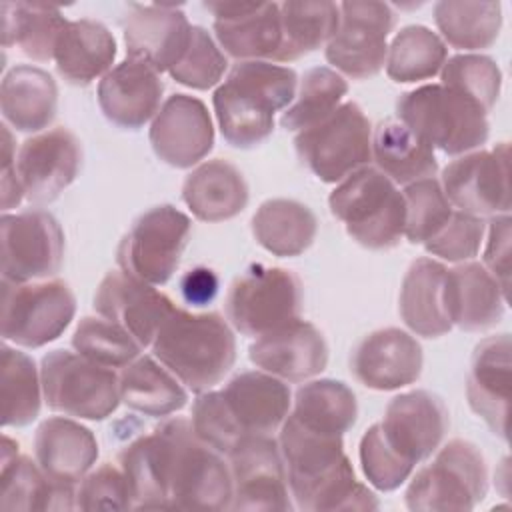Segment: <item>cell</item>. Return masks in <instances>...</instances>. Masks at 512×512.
Here are the masks:
<instances>
[{
  "mask_svg": "<svg viewBox=\"0 0 512 512\" xmlns=\"http://www.w3.org/2000/svg\"><path fill=\"white\" fill-rule=\"evenodd\" d=\"M280 454L294 506L304 512L374 510L378 500L356 480L344 452L342 436L322 434L286 416L280 438Z\"/></svg>",
  "mask_w": 512,
  "mask_h": 512,
  "instance_id": "1",
  "label": "cell"
},
{
  "mask_svg": "<svg viewBox=\"0 0 512 512\" xmlns=\"http://www.w3.org/2000/svg\"><path fill=\"white\" fill-rule=\"evenodd\" d=\"M152 436L168 510H230V468L196 436L190 420H166Z\"/></svg>",
  "mask_w": 512,
  "mask_h": 512,
  "instance_id": "2",
  "label": "cell"
},
{
  "mask_svg": "<svg viewBox=\"0 0 512 512\" xmlns=\"http://www.w3.org/2000/svg\"><path fill=\"white\" fill-rule=\"evenodd\" d=\"M298 74L266 60H242L232 66L212 96L222 138L234 148H254L274 130V114L296 96Z\"/></svg>",
  "mask_w": 512,
  "mask_h": 512,
  "instance_id": "3",
  "label": "cell"
},
{
  "mask_svg": "<svg viewBox=\"0 0 512 512\" xmlns=\"http://www.w3.org/2000/svg\"><path fill=\"white\" fill-rule=\"evenodd\" d=\"M152 352L188 390L200 394L234 366L236 338L220 314L176 308L160 326Z\"/></svg>",
  "mask_w": 512,
  "mask_h": 512,
  "instance_id": "4",
  "label": "cell"
},
{
  "mask_svg": "<svg viewBox=\"0 0 512 512\" xmlns=\"http://www.w3.org/2000/svg\"><path fill=\"white\" fill-rule=\"evenodd\" d=\"M328 206L348 236L368 250L394 248L404 236V196L378 168L364 166L348 174L330 192Z\"/></svg>",
  "mask_w": 512,
  "mask_h": 512,
  "instance_id": "5",
  "label": "cell"
},
{
  "mask_svg": "<svg viewBox=\"0 0 512 512\" xmlns=\"http://www.w3.org/2000/svg\"><path fill=\"white\" fill-rule=\"evenodd\" d=\"M398 120L432 148L456 156L480 148L490 134L486 112L444 84H424L396 102Z\"/></svg>",
  "mask_w": 512,
  "mask_h": 512,
  "instance_id": "6",
  "label": "cell"
},
{
  "mask_svg": "<svg viewBox=\"0 0 512 512\" xmlns=\"http://www.w3.org/2000/svg\"><path fill=\"white\" fill-rule=\"evenodd\" d=\"M488 492V466L480 448L468 440L446 442L434 460L420 468L406 488L404 500L412 512H468Z\"/></svg>",
  "mask_w": 512,
  "mask_h": 512,
  "instance_id": "7",
  "label": "cell"
},
{
  "mask_svg": "<svg viewBox=\"0 0 512 512\" xmlns=\"http://www.w3.org/2000/svg\"><path fill=\"white\" fill-rule=\"evenodd\" d=\"M40 378L48 408L66 416L104 420L120 404L116 372L78 352L52 350L44 354Z\"/></svg>",
  "mask_w": 512,
  "mask_h": 512,
  "instance_id": "8",
  "label": "cell"
},
{
  "mask_svg": "<svg viewBox=\"0 0 512 512\" xmlns=\"http://www.w3.org/2000/svg\"><path fill=\"white\" fill-rule=\"evenodd\" d=\"M294 146L318 180L342 182L372 160V126L356 102H344L324 120L300 130Z\"/></svg>",
  "mask_w": 512,
  "mask_h": 512,
  "instance_id": "9",
  "label": "cell"
},
{
  "mask_svg": "<svg viewBox=\"0 0 512 512\" xmlns=\"http://www.w3.org/2000/svg\"><path fill=\"white\" fill-rule=\"evenodd\" d=\"M302 284L292 270L252 264L230 286L226 316L244 336H262L300 318Z\"/></svg>",
  "mask_w": 512,
  "mask_h": 512,
  "instance_id": "10",
  "label": "cell"
},
{
  "mask_svg": "<svg viewBox=\"0 0 512 512\" xmlns=\"http://www.w3.org/2000/svg\"><path fill=\"white\" fill-rule=\"evenodd\" d=\"M76 314V298L64 280H2V338L40 348L64 334Z\"/></svg>",
  "mask_w": 512,
  "mask_h": 512,
  "instance_id": "11",
  "label": "cell"
},
{
  "mask_svg": "<svg viewBox=\"0 0 512 512\" xmlns=\"http://www.w3.org/2000/svg\"><path fill=\"white\" fill-rule=\"evenodd\" d=\"M192 222L170 204H160L140 214L116 250L122 272L152 284H166L176 272L188 246Z\"/></svg>",
  "mask_w": 512,
  "mask_h": 512,
  "instance_id": "12",
  "label": "cell"
},
{
  "mask_svg": "<svg viewBox=\"0 0 512 512\" xmlns=\"http://www.w3.org/2000/svg\"><path fill=\"white\" fill-rule=\"evenodd\" d=\"M338 8L340 24L326 44V60L354 80L376 76L386 64V38L396 22L392 6L376 0H346Z\"/></svg>",
  "mask_w": 512,
  "mask_h": 512,
  "instance_id": "13",
  "label": "cell"
},
{
  "mask_svg": "<svg viewBox=\"0 0 512 512\" xmlns=\"http://www.w3.org/2000/svg\"><path fill=\"white\" fill-rule=\"evenodd\" d=\"M0 232L2 280L16 284L48 280L62 268L64 232L50 212L40 208L4 212Z\"/></svg>",
  "mask_w": 512,
  "mask_h": 512,
  "instance_id": "14",
  "label": "cell"
},
{
  "mask_svg": "<svg viewBox=\"0 0 512 512\" xmlns=\"http://www.w3.org/2000/svg\"><path fill=\"white\" fill-rule=\"evenodd\" d=\"M440 186L452 206L470 216L510 214V146L474 150L442 170Z\"/></svg>",
  "mask_w": 512,
  "mask_h": 512,
  "instance_id": "15",
  "label": "cell"
},
{
  "mask_svg": "<svg viewBox=\"0 0 512 512\" xmlns=\"http://www.w3.org/2000/svg\"><path fill=\"white\" fill-rule=\"evenodd\" d=\"M230 510L286 512L294 504L280 446L272 436H248L230 454Z\"/></svg>",
  "mask_w": 512,
  "mask_h": 512,
  "instance_id": "16",
  "label": "cell"
},
{
  "mask_svg": "<svg viewBox=\"0 0 512 512\" xmlns=\"http://www.w3.org/2000/svg\"><path fill=\"white\" fill-rule=\"evenodd\" d=\"M80 162V142L64 126L24 140L16 154V174L24 196L34 204L56 200L76 180Z\"/></svg>",
  "mask_w": 512,
  "mask_h": 512,
  "instance_id": "17",
  "label": "cell"
},
{
  "mask_svg": "<svg viewBox=\"0 0 512 512\" xmlns=\"http://www.w3.org/2000/svg\"><path fill=\"white\" fill-rule=\"evenodd\" d=\"M98 316L124 328L140 348L152 346L160 326L174 314V302L152 284L122 270L108 272L94 294Z\"/></svg>",
  "mask_w": 512,
  "mask_h": 512,
  "instance_id": "18",
  "label": "cell"
},
{
  "mask_svg": "<svg viewBox=\"0 0 512 512\" xmlns=\"http://www.w3.org/2000/svg\"><path fill=\"white\" fill-rule=\"evenodd\" d=\"M384 440L410 464L430 458L448 432V408L428 390H410L394 396L378 422Z\"/></svg>",
  "mask_w": 512,
  "mask_h": 512,
  "instance_id": "19",
  "label": "cell"
},
{
  "mask_svg": "<svg viewBox=\"0 0 512 512\" xmlns=\"http://www.w3.org/2000/svg\"><path fill=\"white\" fill-rule=\"evenodd\" d=\"M154 154L172 168H192L214 146V126L206 104L188 94L164 100L150 126Z\"/></svg>",
  "mask_w": 512,
  "mask_h": 512,
  "instance_id": "20",
  "label": "cell"
},
{
  "mask_svg": "<svg viewBox=\"0 0 512 512\" xmlns=\"http://www.w3.org/2000/svg\"><path fill=\"white\" fill-rule=\"evenodd\" d=\"M214 16L218 44L232 58L276 60L282 46V22L278 2H204Z\"/></svg>",
  "mask_w": 512,
  "mask_h": 512,
  "instance_id": "21",
  "label": "cell"
},
{
  "mask_svg": "<svg viewBox=\"0 0 512 512\" xmlns=\"http://www.w3.org/2000/svg\"><path fill=\"white\" fill-rule=\"evenodd\" d=\"M192 36L186 14L176 4H132L124 22L128 58L170 72L184 56Z\"/></svg>",
  "mask_w": 512,
  "mask_h": 512,
  "instance_id": "22",
  "label": "cell"
},
{
  "mask_svg": "<svg viewBox=\"0 0 512 512\" xmlns=\"http://www.w3.org/2000/svg\"><path fill=\"white\" fill-rule=\"evenodd\" d=\"M420 342L400 328H380L364 336L350 360L354 378L370 390H398L414 384L422 374Z\"/></svg>",
  "mask_w": 512,
  "mask_h": 512,
  "instance_id": "23",
  "label": "cell"
},
{
  "mask_svg": "<svg viewBox=\"0 0 512 512\" xmlns=\"http://www.w3.org/2000/svg\"><path fill=\"white\" fill-rule=\"evenodd\" d=\"M248 358L280 380L304 382L326 368L328 344L314 324L298 318L258 336L248 348Z\"/></svg>",
  "mask_w": 512,
  "mask_h": 512,
  "instance_id": "24",
  "label": "cell"
},
{
  "mask_svg": "<svg viewBox=\"0 0 512 512\" xmlns=\"http://www.w3.org/2000/svg\"><path fill=\"white\" fill-rule=\"evenodd\" d=\"M510 334L488 336L472 352L466 398L474 414L502 440H508L510 410Z\"/></svg>",
  "mask_w": 512,
  "mask_h": 512,
  "instance_id": "25",
  "label": "cell"
},
{
  "mask_svg": "<svg viewBox=\"0 0 512 512\" xmlns=\"http://www.w3.org/2000/svg\"><path fill=\"white\" fill-rule=\"evenodd\" d=\"M164 82L148 64L126 58L98 84L102 114L124 130H138L160 110Z\"/></svg>",
  "mask_w": 512,
  "mask_h": 512,
  "instance_id": "26",
  "label": "cell"
},
{
  "mask_svg": "<svg viewBox=\"0 0 512 512\" xmlns=\"http://www.w3.org/2000/svg\"><path fill=\"white\" fill-rule=\"evenodd\" d=\"M34 456L52 482L76 486L96 464L98 442L84 424L54 416L38 426L34 434Z\"/></svg>",
  "mask_w": 512,
  "mask_h": 512,
  "instance_id": "27",
  "label": "cell"
},
{
  "mask_svg": "<svg viewBox=\"0 0 512 512\" xmlns=\"http://www.w3.org/2000/svg\"><path fill=\"white\" fill-rule=\"evenodd\" d=\"M0 508L12 510H76V486L52 482L38 462L18 454V442L2 438Z\"/></svg>",
  "mask_w": 512,
  "mask_h": 512,
  "instance_id": "28",
  "label": "cell"
},
{
  "mask_svg": "<svg viewBox=\"0 0 512 512\" xmlns=\"http://www.w3.org/2000/svg\"><path fill=\"white\" fill-rule=\"evenodd\" d=\"M220 392L244 436H270L290 414L288 384L264 370L242 372Z\"/></svg>",
  "mask_w": 512,
  "mask_h": 512,
  "instance_id": "29",
  "label": "cell"
},
{
  "mask_svg": "<svg viewBox=\"0 0 512 512\" xmlns=\"http://www.w3.org/2000/svg\"><path fill=\"white\" fill-rule=\"evenodd\" d=\"M448 268L432 258H416L400 288V316L418 336L440 338L450 332L452 320L446 300Z\"/></svg>",
  "mask_w": 512,
  "mask_h": 512,
  "instance_id": "30",
  "label": "cell"
},
{
  "mask_svg": "<svg viewBox=\"0 0 512 512\" xmlns=\"http://www.w3.org/2000/svg\"><path fill=\"white\" fill-rule=\"evenodd\" d=\"M446 300L452 326L482 332L502 320L508 298L484 264L464 262L448 270Z\"/></svg>",
  "mask_w": 512,
  "mask_h": 512,
  "instance_id": "31",
  "label": "cell"
},
{
  "mask_svg": "<svg viewBox=\"0 0 512 512\" xmlns=\"http://www.w3.org/2000/svg\"><path fill=\"white\" fill-rule=\"evenodd\" d=\"M4 122L18 132H40L58 112V86L54 78L32 64L10 68L0 86Z\"/></svg>",
  "mask_w": 512,
  "mask_h": 512,
  "instance_id": "32",
  "label": "cell"
},
{
  "mask_svg": "<svg viewBox=\"0 0 512 512\" xmlns=\"http://www.w3.org/2000/svg\"><path fill=\"white\" fill-rule=\"evenodd\" d=\"M244 174L228 160L214 158L196 166L182 184V200L202 222H224L248 204Z\"/></svg>",
  "mask_w": 512,
  "mask_h": 512,
  "instance_id": "33",
  "label": "cell"
},
{
  "mask_svg": "<svg viewBox=\"0 0 512 512\" xmlns=\"http://www.w3.org/2000/svg\"><path fill=\"white\" fill-rule=\"evenodd\" d=\"M116 58V40L112 32L98 20L80 18L62 30L54 62L56 72L74 86H88L112 70Z\"/></svg>",
  "mask_w": 512,
  "mask_h": 512,
  "instance_id": "34",
  "label": "cell"
},
{
  "mask_svg": "<svg viewBox=\"0 0 512 512\" xmlns=\"http://www.w3.org/2000/svg\"><path fill=\"white\" fill-rule=\"evenodd\" d=\"M316 232V214L292 198L266 200L252 216L256 242L274 256H300L312 246Z\"/></svg>",
  "mask_w": 512,
  "mask_h": 512,
  "instance_id": "35",
  "label": "cell"
},
{
  "mask_svg": "<svg viewBox=\"0 0 512 512\" xmlns=\"http://www.w3.org/2000/svg\"><path fill=\"white\" fill-rule=\"evenodd\" d=\"M372 158L394 184H412L438 172L434 148L400 120H384L372 134Z\"/></svg>",
  "mask_w": 512,
  "mask_h": 512,
  "instance_id": "36",
  "label": "cell"
},
{
  "mask_svg": "<svg viewBox=\"0 0 512 512\" xmlns=\"http://www.w3.org/2000/svg\"><path fill=\"white\" fill-rule=\"evenodd\" d=\"M120 402L144 416H170L188 402L182 382L150 356H138L122 368Z\"/></svg>",
  "mask_w": 512,
  "mask_h": 512,
  "instance_id": "37",
  "label": "cell"
},
{
  "mask_svg": "<svg viewBox=\"0 0 512 512\" xmlns=\"http://www.w3.org/2000/svg\"><path fill=\"white\" fill-rule=\"evenodd\" d=\"M2 46H18L36 62L54 58V50L68 20L58 6L36 2H2Z\"/></svg>",
  "mask_w": 512,
  "mask_h": 512,
  "instance_id": "38",
  "label": "cell"
},
{
  "mask_svg": "<svg viewBox=\"0 0 512 512\" xmlns=\"http://www.w3.org/2000/svg\"><path fill=\"white\" fill-rule=\"evenodd\" d=\"M282 46L274 62L298 60L328 44L340 24V8L330 0H288L280 4Z\"/></svg>",
  "mask_w": 512,
  "mask_h": 512,
  "instance_id": "39",
  "label": "cell"
},
{
  "mask_svg": "<svg viewBox=\"0 0 512 512\" xmlns=\"http://www.w3.org/2000/svg\"><path fill=\"white\" fill-rule=\"evenodd\" d=\"M290 416L310 430L344 436L356 422L358 404L350 386L340 380L320 378L296 390Z\"/></svg>",
  "mask_w": 512,
  "mask_h": 512,
  "instance_id": "40",
  "label": "cell"
},
{
  "mask_svg": "<svg viewBox=\"0 0 512 512\" xmlns=\"http://www.w3.org/2000/svg\"><path fill=\"white\" fill-rule=\"evenodd\" d=\"M434 22L442 38L458 50L490 48L502 28L500 2L440 0L434 4Z\"/></svg>",
  "mask_w": 512,
  "mask_h": 512,
  "instance_id": "41",
  "label": "cell"
},
{
  "mask_svg": "<svg viewBox=\"0 0 512 512\" xmlns=\"http://www.w3.org/2000/svg\"><path fill=\"white\" fill-rule=\"evenodd\" d=\"M2 374H0V400H2V426L22 428L32 424L42 406V378L34 360L8 344H2Z\"/></svg>",
  "mask_w": 512,
  "mask_h": 512,
  "instance_id": "42",
  "label": "cell"
},
{
  "mask_svg": "<svg viewBox=\"0 0 512 512\" xmlns=\"http://www.w3.org/2000/svg\"><path fill=\"white\" fill-rule=\"evenodd\" d=\"M448 58L444 40L422 24L404 26L392 38L386 56V74L400 84L428 80L440 74Z\"/></svg>",
  "mask_w": 512,
  "mask_h": 512,
  "instance_id": "43",
  "label": "cell"
},
{
  "mask_svg": "<svg viewBox=\"0 0 512 512\" xmlns=\"http://www.w3.org/2000/svg\"><path fill=\"white\" fill-rule=\"evenodd\" d=\"M348 92L346 80L328 66H316L304 72L298 94L282 112L280 126L286 130H306L332 114Z\"/></svg>",
  "mask_w": 512,
  "mask_h": 512,
  "instance_id": "44",
  "label": "cell"
},
{
  "mask_svg": "<svg viewBox=\"0 0 512 512\" xmlns=\"http://www.w3.org/2000/svg\"><path fill=\"white\" fill-rule=\"evenodd\" d=\"M72 346L84 358L112 370L128 366L142 350L124 328L102 316H84L72 334Z\"/></svg>",
  "mask_w": 512,
  "mask_h": 512,
  "instance_id": "45",
  "label": "cell"
},
{
  "mask_svg": "<svg viewBox=\"0 0 512 512\" xmlns=\"http://www.w3.org/2000/svg\"><path fill=\"white\" fill-rule=\"evenodd\" d=\"M440 78L444 86L470 98L486 114L496 104L502 88V72L498 64L484 54H456L446 58Z\"/></svg>",
  "mask_w": 512,
  "mask_h": 512,
  "instance_id": "46",
  "label": "cell"
},
{
  "mask_svg": "<svg viewBox=\"0 0 512 512\" xmlns=\"http://www.w3.org/2000/svg\"><path fill=\"white\" fill-rule=\"evenodd\" d=\"M402 196L406 204L404 236L410 244L428 242L454 212L440 182L434 176L406 184Z\"/></svg>",
  "mask_w": 512,
  "mask_h": 512,
  "instance_id": "47",
  "label": "cell"
},
{
  "mask_svg": "<svg viewBox=\"0 0 512 512\" xmlns=\"http://www.w3.org/2000/svg\"><path fill=\"white\" fill-rule=\"evenodd\" d=\"M226 68V54L218 48L208 30L202 26H192L190 44L180 62L168 74L182 86L208 90L222 80Z\"/></svg>",
  "mask_w": 512,
  "mask_h": 512,
  "instance_id": "48",
  "label": "cell"
},
{
  "mask_svg": "<svg viewBox=\"0 0 512 512\" xmlns=\"http://www.w3.org/2000/svg\"><path fill=\"white\" fill-rule=\"evenodd\" d=\"M190 422L196 436L220 454H230L248 438L232 418L220 390H206L198 394L192 404Z\"/></svg>",
  "mask_w": 512,
  "mask_h": 512,
  "instance_id": "49",
  "label": "cell"
},
{
  "mask_svg": "<svg viewBox=\"0 0 512 512\" xmlns=\"http://www.w3.org/2000/svg\"><path fill=\"white\" fill-rule=\"evenodd\" d=\"M360 466L366 480L382 492L400 488L412 474L414 464L406 462L382 436L380 424H372L360 438Z\"/></svg>",
  "mask_w": 512,
  "mask_h": 512,
  "instance_id": "50",
  "label": "cell"
},
{
  "mask_svg": "<svg viewBox=\"0 0 512 512\" xmlns=\"http://www.w3.org/2000/svg\"><path fill=\"white\" fill-rule=\"evenodd\" d=\"M484 230V218L454 210L448 222L428 242H424V248L442 260L466 262L478 254Z\"/></svg>",
  "mask_w": 512,
  "mask_h": 512,
  "instance_id": "51",
  "label": "cell"
},
{
  "mask_svg": "<svg viewBox=\"0 0 512 512\" xmlns=\"http://www.w3.org/2000/svg\"><path fill=\"white\" fill-rule=\"evenodd\" d=\"M76 508L80 510H126L130 506V490L122 468L102 464L86 474L76 490Z\"/></svg>",
  "mask_w": 512,
  "mask_h": 512,
  "instance_id": "52",
  "label": "cell"
},
{
  "mask_svg": "<svg viewBox=\"0 0 512 512\" xmlns=\"http://www.w3.org/2000/svg\"><path fill=\"white\" fill-rule=\"evenodd\" d=\"M510 224V214L492 216L488 222V240L484 250V268L494 276L506 298L510 284Z\"/></svg>",
  "mask_w": 512,
  "mask_h": 512,
  "instance_id": "53",
  "label": "cell"
},
{
  "mask_svg": "<svg viewBox=\"0 0 512 512\" xmlns=\"http://www.w3.org/2000/svg\"><path fill=\"white\" fill-rule=\"evenodd\" d=\"M2 138H4V144H2L4 168H2L0 190H2V210L8 212L10 208H16L22 202L24 188L16 174V152H14V144H12V134L6 124H2Z\"/></svg>",
  "mask_w": 512,
  "mask_h": 512,
  "instance_id": "54",
  "label": "cell"
},
{
  "mask_svg": "<svg viewBox=\"0 0 512 512\" xmlns=\"http://www.w3.org/2000/svg\"><path fill=\"white\" fill-rule=\"evenodd\" d=\"M180 294L192 306H204L218 294V276L206 266L188 270L180 278Z\"/></svg>",
  "mask_w": 512,
  "mask_h": 512,
  "instance_id": "55",
  "label": "cell"
}]
</instances>
